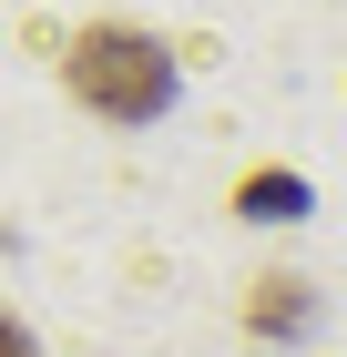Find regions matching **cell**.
Instances as JSON below:
<instances>
[{
	"label": "cell",
	"mask_w": 347,
	"mask_h": 357,
	"mask_svg": "<svg viewBox=\"0 0 347 357\" xmlns=\"http://www.w3.org/2000/svg\"><path fill=\"white\" fill-rule=\"evenodd\" d=\"M61 82H72V102L92 123H154L174 102V52L154 31H133V21H92V31H72Z\"/></svg>",
	"instance_id": "obj_1"
},
{
	"label": "cell",
	"mask_w": 347,
	"mask_h": 357,
	"mask_svg": "<svg viewBox=\"0 0 347 357\" xmlns=\"http://www.w3.org/2000/svg\"><path fill=\"white\" fill-rule=\"evenodd\" d=\"M307 317H317V286L296 266H266L256 286H245V327L256 337H307Z\"/></svg>",
	"instance_id": "obj_2"
},
{
	"label": "cell",
	"mask_w": 347,
	"mask_h": 357,
	"mask_svg": "<svg viewBox=\"0 0 347 357\" xmlns=\"http://www.w3.org/2000/svg\"><path fill=\"white\" fill-rule=\"evenodd\" d=\"M235 204H245V215H307V184H296V174H245Z\"/></svg>",
	"instance_id": "obj_3"
},
{
	"label": "cell",
	"mask_w": 347,
	"mask_h": 357,
	"mask_svg": "<svg viewBox=\"0 0 347 357\" xmlns=\"http://www.w3.org/2000/svg\"><path fill=\"white\" fill-rule=\"evenodd\" d=\"M0 357H41V347H31V327L10 317V306H0Z\"/></svg>",
	"instance_id": "obj_4"
}]
</instances>
